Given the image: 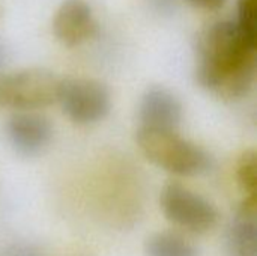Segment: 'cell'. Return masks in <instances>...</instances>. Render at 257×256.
<instances>
[{
	"label": "cell",
	"mask_w": 257,
	"mask_h": 256,
	"mask_svg": "<svg viewBox=\"0 0 257 256\" xmlns=\"http://www.w3.org/2000/svg\"><path fill=\"white\" fill-rule=\"evenodd\" d=\"M96 32L92 8L84 0H63L53 18V33L65 47H77Z\"/></svg>",
	"instance_id": "cell-8"
},
{
	"label": "cell",
	"mask_w": 257,
	"mask_h": 256,
	"mask_svg": "<svg viewBox=\"0 0 257 256\" xmlns=\"http://www.w3.org/2000/svg\"><path fill=\"white\" fill-rule=\"evenodd\" d=\"M160 202L167 220L190 232L203 234L218 223L217 208L206 198L179 183L166 184Z\"/></svg>",
	"instance_id": "cell-5"
},
{
	"label": "cell",
	"mask_w": 257,
	"mask_h": 256,
	"mask_svg": "<svg viewBox=\"0 0 257 256\" xmlns=\"http://www.w3.org/2000/svg\"><path fill=\"white\" fill-rule=\"evenodd\" d=\"M57 103L63 113L78 125L101 122L111 110L108 88L99 80L84 77L60 78Z\"/></svg>",
	"instance_id": "cell-4"
},
{
	"label": "cell",
	"mask_w": 257,
	"mask_h": 256,
	"mask_svg": "<svg viewBox=\"0 0 257 256\" xmlns=\"http://www.w3.org/2000/svg\"><path fill=\"white\" fill-rule=\"evenodd\" d=\"M6 137L18 155L36 157L50 146L53 125L36 110H17L6 121Z\"/></svg>",
	"instance_id": "cell-6"
},
{
	"label": "cell",
	"mask_w": 257,
	"mask_h": 256,
	"mask_svg": "<svg viewBox=\"0 0 257 256\" xmlns=\"http://www.w3.org/2000/svg\"><path fill=\"white\" fill-rule=\"evenodd\" d=\"M236 26L244 36L257 44V0H236Z\"/></svg>",
	"instance_id": "cell-12"
},
{
	"label": "cell",
	"mask_w": 257,
	"mask_h": 256,
	"mask_svg": "<svg viewBox=\"0 0 257 256\" xmlns=\"http://www.w3.org/2000/svg\"><path fill=\"white\" fill-rule=\"evenodd\" d=\"M146 256H199L194 244L178 232L163 231L152 234L145 243Z\"/></svg>",
	"instance_id": "cell-10"
},
{
	"label": "cell",
	"mask_w": 257,
	"mask_h": 256,
	"mask_svg": "<svg viewBox=\"0 0 257 256\" xmlns=\"http://www.w3.org/2000/svg\"><path fill=\"white\" fill-rule=\"evenodd\" d=\"M136 142L142 154L157 167L179 177H197L212 167L211 155L178 131L139 128Z\"/></svg>",
	"instance_id": "cell-2"
},
{
	"label": "cell",
	"mask_w": 257,
	"mask_h": 256,
	"mask_svg": "<svg viewBox=\"0 0 257 256\" xmlns=\"http://www.w3.org/2000/svg\"><path fill=\"white\" fill-rule=\"evenodd\" d=\"M257 196L244 198L226 231V246L232 256H256Z\"/></svg>",
	"instance_id": "cell-9"
},
{
	"label": "cell",
	"mask_w": 257,
	"mask_h": 256,
	"mask_svg": "<svg viewBox=\"0 0 257 256\" xmlns=\"http://www.w3.org/2000/svg\"><path fill=\"white\" fill-rule=\"evenodd\" d=\"M235 177L244 198L257 196V154L254 149H247L239 155Z\"/></svg>",
	"instance_id": "cell-11"
},
{
	"label": "cell",
	"mask_w": 257,
	"mask_h": 256,
	"mask_svg": "<svg viewBox=\"0 0 257 256\" xmlns=\"http://www.w3.org/2000/svg\"><path fill=\"white\" fill-rule=\"evenodd\" d=\"M60 77L45 68L0 74V109L39 110L57 103Z\"/></svg>",
	"instance_id": "cell-3"
},
{
	"label": "cell",
	"mask_w": 257,
	"mask_h": 256,
	"mask_svg": "<svg viewBox=\"0 0 257 256\" xmlns=\"http://www.w3.org/2000/svg\"><path fill=\"white\" fill-rule=\"evenodd\" d=\"M3 60H5V51H3V47L0 45V66L3 65Z\"/></svg>",
	"instance_id": "cell-15"
},
{
	"label": "cell",
	"mask_w": 257,
	"mask_h": 256,
	"mask_svg": "<svg viewBox=\"0 0 257 256\" xmlns=\"http://www.w3.org/2000/svg\"><path fill=\"white\" fill-rule=\"evenodd\" d=\"M256 48L235 21L214 23L199 41L197 81L218 98H244L256 78Z\"/></svg>",
	"instance_id": "cell-1"
},
{
	"label": "cell",
	"mask_w": 257,
	"mask_h": 256,
	"mask_svg": "<svg viewBox=\"0 0 257 256\" xmlns=\"http://www.w3.org/2000/svg\"><path fill=\"white\" fill-rule=\"evenodd\" d=\"M188 5L203 11H218L224 6L226 0H185Z\"/></svg>",
	"instance_id": "cell-14"
},
{
	"label": "cell",
	"mask_w": 257,
	"mask_h": 256,
	"mask_svg": "<svg viewBox=\"0 0 257 256\" xmlns=\"http://www.w3.org/2000/svg\"><path fill=\"white\" fill-rule=\"evenodd\" d=\"M0 256H45L44 252L32 244V243H26V241H18V243H12L9 246H6L2 252Z\"/></svg>",
	"instance_id": "cell-13"
},
{
	"label": "cell",
	"mask_w": 257,
	"mask_h": 256,
	"mask_svg": "<svg viewBox=\"0 0 257 256\" xmlns=\"http://www.w3.org/2000/svg\"><path fill=\"white\" fill-rule=\"evenodd\" d=\"M182 103L163 86L146 89L139 104V128L158 131H178L182 122Z\"/></svg>",
	"instance_id": "cell-7"
}]
</instances>
